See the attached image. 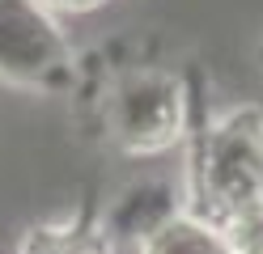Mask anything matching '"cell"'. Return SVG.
Wrapping results in <instances>:
<instances>
[{"instance_id":"7","label":"cell","mask_w":263,"mask_h":254,"mask_svg":"<svg viewBox=\"0 0 263 254\" xmlns=\"http://www.w3.org/2000/svg\"><path fill=\"white\" fill-rule=\"evenodd\" d=\"M43 9H51L55 17H64V13H89V9H98V5H106V0H39Z\"/></svg>"},{"instance_id":"4","label":"cell","mask_w":263,"mask_h":254,"mask_svg":"<svg viewBox=\"0 0 263 254\" xmlns=\"http://www.w3.org/2000/svg\"><path fill=\"white\" fill-rule=\"evenodd\" d=\"M140 254H229V250L212 220L195 216L191 208H174L149 233H140Z\"/></svg>"},{"instance_id":"6","label":"cell","mask_w":263,"mask_h":254,"mask_svg":"<svg viewBox=\"0 0 263 254\" xmlns=\"http://www.w3.org/2000/svg\"><path fill=\"white\" fill-rule=\"evenodd\" d=\"M217 229L225 237L229 254H263V203L238 208L234 216H225Z\"/></svg>"},{"instance_id":"3","label":"cell","mask_w":263,"mask_h":254,"mask_svg":"<svg viewBox=\"0 0 263 254\" xmlns=\"http://www.w3.org/2000/svg\"><path fill=\"white\" fill-rule=\"evenodd\" d=\"M81 55L60 17L39 0H0V85L22 93H72Z\"/></svg>"},{"instance_id":"1","label":"cell","mask_w":263,"mask_h":254,"mask_svg":"<svg viewBox=\"0 0 263 254\" xmlns=\"http://www.w3.org/2000/svg\"><path fill=\"white\" fill-rule=\"evenodd\" d=\"M72 93H81L85 123L127 157H161L191 131L195 97L187 81L153 55L110 51L102 68H81Z\"/></svg>"},{"instance_id":"2","label":"cell","mask_w":263,"mask_h":254,"mask_svg":"<svg viewBox=\"0 0 263 254\" xmlns=\"http://www.w3.org/2000/svg\"><path fill=\"white\" fill-rule=\"evenodd\" d=\"M251 203H263V110L246 102L225 114H191L183 208L221 225Z\"/></svg>"},{"instance_id":"5","label":"cell","mask_w":263,"mask_h":254,"mask_svg":"<svg viewBox=\"0 0 263 254\" xmlns=\"http://www.w3.org/2000/svg\"><path fill=\"white\" fill-rule=\"evenodd\" d=\"M102 242H106V220L68 216L60 225H34L22 254H98Z\"/></svg>"}]
</instances>
